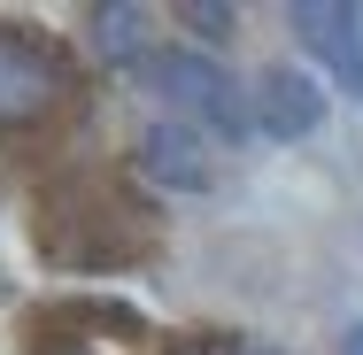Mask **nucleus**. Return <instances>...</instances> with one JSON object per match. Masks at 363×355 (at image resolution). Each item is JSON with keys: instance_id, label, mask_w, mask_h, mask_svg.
Masks as SVG:
<instances>
[{"instance_id": "nucleus-4", "label": "nucleus", "mask_w": 363, "mask_h": 355, "mask_svg": "<svg viewBox=\"0 0 363 355\" xmlns=\"http://www.w3.org/2000/svg\"><path fill=\"white\" fill-rule=\"evenodd\" d=\"M70 93V62L55 39H39L31 23H0V132H23L39 116H55Z\"/></svg>"}, {"instance_id": "nucleus-5", "label": "nucleus", "mask_w": 363, "mask_h": 355, "mask_svg": "<svg viewBox=\"0 0 363 355\" xmlns=\"http://www.w3.org/2000/svg\"><path fill=\"white\" fill-rule=\"evenodd\" d=\"M294 31L333 70V85L348 101H363V8H348V0H301L294 8Z\"/></svg>"}, {"instance_id": "nucleus-2", "label": "nucleus", "mask_w": 363, "mask_h": 355, "mask_svg": "<svg viewBox=\"0 0 363 355\" xmlns=\"http://www.w3.org/2000/svg\"><path fill=\"white\" fill-rule=\"evenodd\" d=\"M132 77L178 108V124H186V132H194V124H209V132H224V140H240V132L255 124V116H247L240 77L224 70L217 55H201V47H155V55L132 62Z\"/></svg>"}, {"instance_id": "nucleus-6", "label": "nucleus", "mask_w": 363, "mask_h": 355, "mask_svg": "<svg viewBox=\"0 0 363 355\" xmlns=\"http://www.w3.org/2000/svg\"><path fill=\"white\" fill-rule=\"evenodd\" d=\"M247 116H255L271 140H309V132L325 124V85L301 77V70H263L255 101H247Z\"/></svg>"}, {"instance_id": "nucleus-7", "label": "nucleus", "mask_w": 363, "mask_h": 355, "mask_svg": "<svg viewBox=\"0 0 363 355\" xmlns=\"http://www.w3.org/2000/svg\"><path fill=\"white\" fill-rule=\"evenodd\" d=\"M140 162L162 178V186H186V193H201V186H209V147H201V132L170 124V116L140 132Z\"/></svg>"}, {"instance_id": "nucleus-9", "label": "nucleus", "mask_w": 363, "mask_h": 355, "mask_svg": "<svg viewBox=\"0 0 363 355\" xmlns=\"http://www.w3.org/2000/svg\"><path fill=\"white\" fill-rule=\"evenodd\" d=\"M340 355H363V325H356V332H348V340H340Z\"/></svg>"}, {"instance_id": "nucleus-1", "label": "nucleus", "mask_w": 363, "mask_h": 355, "mask_svg": "<svg viewBox=\"0 0 363 355\" xmlns=\"http://www.w3.org/2000/svg\"><path fill=\"white\" fill-rule=\"evenodd\" d=\"M39 255L55 271H124L155 255V209L101 170L62 178L39 193Z\"/></svg>"}, {"instance_id": "nucleus-8", "label": "nucleus", "mask_w": 363, "mask_h": 355, "mask_svg": "<svg viewBox=\"0 0 363 355\" xmlns=\"http://www.w3.org/2000/svg\"><path fill=\"white\" fill-rule=\"evenodd\" d=\"M101 47L116 55V62H140V8H101Z\"/></svg>"}, {"instance_id": "nucleus-3", "label": "nucleus", "mask_w": 363, "mask_h": 355, "mask_svg": "<svg viewBox=\"0 0 363 355\" xmlns=\"http://www.w3.org/2000/svg\"><path fill=\"white\" fill-rule=\"evenodd\" d=\"M23 348L31 355H155V325H147L140 309H124V301L70 293V301L31 309Z\"/></svg>"}]
</instances>
